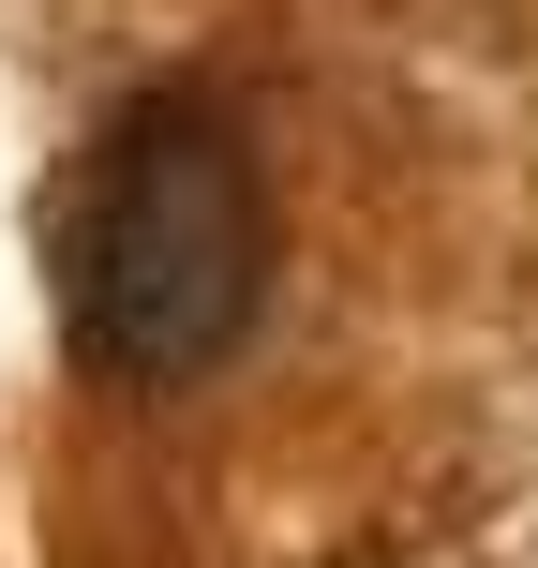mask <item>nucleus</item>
<instances>
[{
  "label": "nucleus",
  "mask_w": 538,
  "mask_h": 568,
  "mask_svg": "<svg viewBox=\"0 0 538 568\" xmlns=\"http://www.w3.org/2000/svg\"><path fill=\"white\" fill-rule=\"evenodd\" d=\"M60 300H75L90 374L120 389H195L210 359H240L270 300V180L225 105L150 90L105 120L75 180V240H60Z\"/></svg>",
  "instance_id": "nucleus-1"
}]
</instances>
